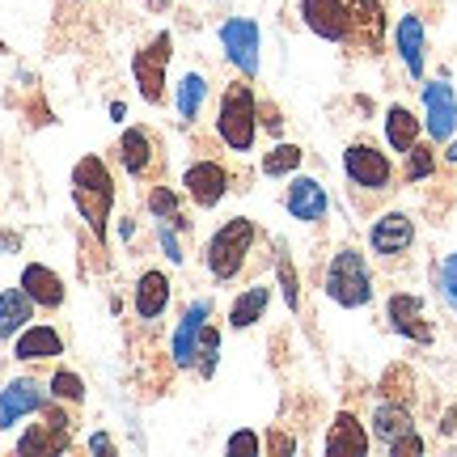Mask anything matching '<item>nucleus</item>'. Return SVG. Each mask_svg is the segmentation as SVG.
Returning a JSON list of instances; mask_svg holds the SVG:
<instances>
[{"mask_svg": "<svg viewBox=\"0 0 457 457\" xmlns=\"http://www.w3.org/2000/svg\"><path fill=\"white\" fill-rule=\"evenodd\" d=\"M72 204H77V212L89 228H94V237H106V225H111V212H114V179L106 162H102L98 153H89L81 162L72 165Z\"/></svg>", "mask_w": 457, "mask_h": 457, "instance_id": "1", "label": "nucleus"}, {"mask_svg": "<svg viewBox=\"0 0 457 457\" xmlns=\"http://www.w3.org/2000/svg\"><path fill=\"white\" fill-rule=\"evenodd\" d=\"M216 136L228 153H254L259 140V98L250 81L225 85V94L216 102Z\"/></svg>", "mask_w": 457, "mask_h": 457, "instance_id": "2", "label": "nucleus"}, {"mask_svg": "<svg viewBox=\"0 0 457 457\" xmlns=\"http://www.w3.org/2000/svg\"><path fill=\"white\" fill-rule=\"evenodd\" d=\"M254 242H259V228H254L250 216H233V220H225V225L208 237V245H204V267H208V276H212L216 284L237 279L242 276V267H245V259H250V250H254Z\"/></svg>", "mask_w": 457, "mask_h": 457, "instance_id": "3", "label": "nucleus"}, {"mask_svg": "<svg viewBox=\"0 0 457 457\" xmlns=\"http://www.w3.org/2000/svg\"><path fill=\"white\" fill-rule=\"evenodd\" d=\"M327 296L343 310H360L373 301V276H369V262L360 250L343 245L339 254L327 267Z\"/></svg>", "mask_w": 457, "mask_h": 457, "instance_id": "4", "label": "nucleus"}, {"mask_svg": "<svg viewBox=\"0 0 457 457\" xmlns=\"http://www.w3.org/2000/svg\"><path fill=\"white\" fill-rule=\"evenodd\" d=\"M170 55H174V34L162 30L148 38V47H140L131 55V77L140 85V98L148 106H162L165 102V64H170Z\"/></svg>", "mask_w": 457, "mask_h": 457, "instance_id": "5", "label": "nucleus"}, {"mask_svg": "<svg viewBox=\"0 0 457 457\" xmlns=\"http://www.w3.org/2000/svg\"><path fill=\"white\" fill-rule=\"evenodd\" d=\"M220 47H225V60L245 81L259 77V47H262V34H259V21L254 17H228L220 26Z\"/></svg>", "mask_w": 457, "mask_h": 457, "instance_id": "6", "label": "nucleus"}, {"mask_svg": "<svg viewBox=\"0 0 457 457\" xmlns=\"http://www.w3.org/2000/svg\"><path fill=\"white\" fill-rule=\"evenodd\" d=\"M343 174H347V182L360 187V191H386L394 182V162L377 145H364V140H360V145H352L343 153Z\"/></svg>", "mask_w": 457, "mask_h": 457, "instance_id": "7", "label": "nucleus"}, {"mask_svg": "<svg viewBox=\"0 0 457 457\" xmlns=\"http://www.w3.org/2000/svg\"><path fill=\"white\" fill-rule=\"evenodd\" d=\"M47 403H51V390H43L38 377H13V381L0 390V432L17 428L26 415H38Z\"/></svg>", "mask_w": 457, "mask_h": 457, "instance_id": "8", "label": "nucleus"}, {"mask_svg": "<svg viewBox=\"0 0 457 457\" xmlns=\"http://www.w3.org/2000/svg\"><path fill=\"white\" fill-rule=\"evenodd\" d=\"M364 55H377L386 43V4L381 0H347V38Z\"/></svg>", "mask_w": 457, "mask_h": 457, "instance_id": "9", "label": "nucleus"}, {"mask_svg": "<svg viewBox=\"0 0 457 457\" xmlns=\"http://www.w3.org/2000/svg\"><path fill=\"white\" fill-rule=\"evenodd\" d=\"M182 191L187 199L195 204V208H216L220 199L228 195V170L220 162H208V157H199V162L187 165V174H182Z\"/></svg>", "mask_w": 457, "mask_h": 457, "instance_id": "10", "label": "nucleus"}, {"mask_svg": "<svg viewBox=\"0 0 457 457\" xmlns=\"http://www.w3.org/2000/svg\"><path fill=\"white\" fill-rule=\"evenodd\" d=\"M424 128L432 136V145L453 140L457 131V94L449 81H428L424 85Z\"/></svg>", "mask_w": 457, "mask_h": 457, "instance_id": "11", "label": "nucleus"}, {"mask_svg": "<svg viewBox=\"0 0 457 457\" xmlns=\"http://www.w3.org/2000/svg\"><path fill=\"white\" fill-rule=\"evenodd\" d=\"M284 208H288V216L301 220V225H318V220H327V212H330V195L318 179H293L288 182V195H284Z\"/></svg>", "mask_w": 457, "mask_h": 457, "instance_id": "12", "label": "nucleus"}, {"mask_svg": "<svg viewBox=\"0 0 457 457\" xmlns=\"http://www.w3.org/2000/svg\"><path fill=\"white\" fill-rule=\"evenodd\" d=\"M386 318H390V327L403 335V339L411 343H432L436 339V330H432V322L424 318V301L411 293H394L390 305H386Z\"/></svg>", "mask_w": 457, "mask_h": 457, "instance_id": "13", "label": "nucleus"}, {"mask_svg": "<svg viewBox=\"0 0 457 457\" xmlns=\"http://www.w3.org/2000/svg\"><path fill=\"white\" fill-rule=\"evenodd\" d=\"M411 242H415V220H411L407 212H386V216H377L373 228H369V245H373V254H381V259L407 254Z\"/></svg>", "mask_w": 457, "mask_h": 457, "instance_id": "14", "label": "nucleus"}, {"mask_svg": "<svg viewBox=\"0 0 457 457\" xmlns=\"http://www.w3.org/2000/svg\"><path fill=\"white\" fill-rule=\"evenodd\" d=\"M301 21L322 43H343L347 38V0H301Z\"/></svg>", "mask_w": 457, "mask_h": 457, "instance_id": "15", "label": "nucleus"}, {"mask_svg": "<svg viewBox=\"0 0 457 457\" xmlns=\"http://www.w3.org/2000/svg\"><path fill=\"white\" fill-rule=\"evenodd\" d=\"M208 313H212V301H208V296H199L195 305L182 313L179 330H174V343H170V356H174V364H179V369H195L199 330H204V322H208Z\"/></svg>", "mask_w": 457, "mask_h": 457, "instance_id": "16", "label": "nucleus"}, {"mask_svg": "<svg viewBox=\"0 0 457 457\" xmlns=\"http://www.w3.org/2000/svg\"><path fill=\"white\" fill-rule=\"evenodd\" d=\"M13 356L21 364H34V360H55L64 356V335L47 322H30L26 330H17L13 335Z\"/></svg>", "mask_w": 457, "mask_h": 457, "instance_id": "17", "label": "nucleus"}, {"mask_svg": "<svg viewBox=\"0 0 457 457\" xmlns=\"http://www.w3.org/2000/svg\"><path fill=\"white\" fill-rule=\"evenodd\" d=\"M170 296H174V279L165 276V271H145V276L136 279V296H131L136 318L140 322H157L170 310Z\"/></svg>", "mask_w": 457, "mask_h": 457, "instance_id": "18", "label": "nucleus"}, {"mask_svg": "<svg viewBox=\"0 0 457 457\" xmlns=\"http://www.w3.org/2000/svg\"><path fill=\"white\" fill-rule=\"evenodd\" d=\"M21 288L30 293V301L38 310H60L68 301L64 279H60V271H51L47 262H26L21 267Z\"/></svg>", "mask_w": 457, "mask_h": 457, "instance_id": "19", "label": "nucleus"}, {"mask_svg": "<svg viewBox=\"0 0 457 457\" xmlns=\"http://www.w3.org/2000/svg\"><path fill=\"white\" fill-rule=\"evenodd\" d=\"M119 165L128 170V179H145L148 170L157 165V145L145 128H123L119 136Z\"/></svg>", "mask_w": 457, "mask_h": 457, "instance_id": "20", "label": "nucleus"}, {"mask_svg": "<svg viewBox=\"0 0 457 457\" xmlns=\"http://www.w3.org/2000/svg\"><path fill=\"white\" fill-rule=\"evenodd\" d=\"M394 47L403 55L407 72L420 81L424 77V47H428V34H424V17L420 13H407L398 17V30H394Z\"/></svg>", "mask_w": 457, "mask_h": 457, "instance_id": "21", "label": "nucleus"}, {"mask_svg": "<svg viewBox=\"0 0 457 457\" xmlns=\"http://www.w3.org/2000/svg\"><path fill=\"white\" fill-rule=\"evenodd\" d=\"M369 432H364V424H360L352 411H339L335 415V424H330L327 432V453L330 457H360V453H369Z\"/></svg>", "mask_w": 457, "mask_h": 457, "instance_id": "22", "label": "nucleus"}, {"mask_svg": "<svg viewBox=\"0 0 457 457\" xmlns=\"http://www.w3.org/2000/svg\"><path fill=\"white\" fill-rule=\"evenodd\" d=\"M34 305L30 301V293L17 284V288H4L0 293V339H13L17 330H26L34 322Z\"/></svg>", "mask_w": 457, "mask_h": 457, "instance_id": "23", "label": "nucleus"}, {"mask_svg": "<svg viewBox=\"0 0 457 457\" xmlns=\"http://www.w3.org/2000/svg\"><path fill=\"white\" fill-rule=\"evenodd\" d=\"M271 305V284H250L237 293V301L228 305V327L233 330H250L254 322H262V313Z\"/></svg>", "mask_w": 457, "mask_h": 457, "instance_id": "24", "label": "nucleus"}, {"mask_svg": "<svg viewBox=\"0 0 457 457\" xmlns=\"http://www.w3.org/2000/svg\"><path fill=\"white\" fill-rule=\"evenodd\" d=\"M68 445H72V432H64V428L55 424H26V432L17 436V453L21 457H34V453H64Z\"/></svg>", "mask_w": 457, "mask_h": 457, "instance_id": "25", "label": "nucleus"}, {"mask_svg": "<svg viewBox=\"0 0 457 457\" xmlns=\"http://www.w3.org/2000/svg\"><path fill=\"white\" fill-rule=\"evenodd\" d=\"M411 411H407V403H394V398H386V403H377V411H373V436L386 449H390L403 432H411Z\"/></svg>", "mask_w": 457, "mask_h": 457, "instance_id": "26", "label": "nucleus"}, {"mask_svg": "<svg viewBox=\"0 0 457 457\" xmlns=\"http://www.w3.org/2000/svg\"><path fill=\"white\" fill-rule=\"evenodd\" d=\"M174 102H179V123H187V128H191L199 114H204V102H208V77L191 68V72L179 81V98H174Z\"/></svg>", "mask_w": 457, "mask_h": 457, "instance_id": "27", "label": "nucleus"}, {"mask_svg": "<svg viewBox=\"0 0 457 457\" xmlns=\"http://www.w3.org/2000/svg\"><path fill=\"white\" fill-rule=\"evenodd\" d=\"M420 131H424V123L407 106H390L386 111V140H390L394 153H407L411 145H420Z\"/></svg>", "mask_w": 457, "mask_h": 457, "instance_id": "28", "label": "nucleus"}, {"mask_svg": "<svg viewBox=\"0 0 457 457\" xmlns=\"http://www.w3.org/2000/svg\"><path fill=\"white\" fill-rule=\"evenodd\" d=\"M301 162H305V148L279 140L271 153H262V179H288L301 170Z\"/></svg>", "mask_w": 457, "mask_h": 457, "instance_id": "29", "label": "nucleus"}, {"mask_svg": "<svg viewBox=\"0 0 457 457\" xmlns=\"http://www.w3.org/2000/svg\"><path fill=\"white\" fill-rule=\"evenodd\" d=\"M216 364H220V327L204 322V330H199V347H195V373L212 377Z\"/></svg>", "mask_w": 457, "mask_h": 457, "instance_id": "30", "label": "nucleus"}, {"mask_svg": "<svg viewBox=\"0 0 457 457\" xmlns=\"http://www.w3.org/2000/svg\"><path fill=\"white\" fill-rule=\"evenodd\" d=\"M148 212H153V220H170V225L187 228V220H182V208H179V195H174V187H153L148 191Z\"/></svg>", "mask_w": 457, "mask_h": 457, "instance_id": "31", "label": "nucleus"}, {"mask_svg": "<svg viewBox=\"0 0 457 457\" xmlns=\"http://www.w3.org/2000/svg\"><path fill=\"white\" fill-rule=\"evenodd\" d=\"M403 157H407V165H403V179L407 182H424L436 174V153H432V145H424V140L411 145Z\"/></svg>", "mask_w": 457, "mask_h": 457, "instance_id": "32", "label": "nucleus"}, {"mask_svg": "<svg viewBox=\"0 0 457 457\" xmlns=\"http://www.w3.org/2000/svg\"><path fill=\"white\" fill-rule=\"evenodd\" d=\"M47 390H51V398H60L68 407L85 403V381H81V373H72V369H55L47 381Z\"/></svg>", "mask_w": 457, "mask_h": 457, "instance_id": "33", "label": "nucleus"}, {"mask_svg": "<svg viewBox=\"0 0 457 457\" xmlns=\"http://www.w3.org/2000/svg\"><path fill=\"white\" fill-rule=\"evenodd\" d=\"M276 276H279V293H284V301H288V310H301V276L293 271V259L288 254H279L276 259Z\"/></svg>", "mask_w": 457, "mask_h": 457, "instance_id": "34", "label": "nucleus"}, {"mask_svg": "<svg viewBox=\"0 0 457 457\" xmlns=\"http://www.w3.org/2000/svg\"><path fill=\"white\" fill-rule=\"evenodd\" d=\"M157 242H162V250H165V259L179 267L187 254H182V245H179V225H170V220H157Z\"/></svg>", "mask_w": 457, "mask_h": 457, "instance_id": "35", "label": "nucleus"}, {"mask_svg": "<svg viewBox=\"0 0 457 457\" xmlns=\"http://www.w3.org/2000/svg\"><path fill=\"white\" fill-rule=\"evenodd\" d=\"M441 296L449 301V310L457 313V250L445 259V267H441Z\"/></svg>", "mask_w": 457, "mask_h": 457, "instance_id": "36", "label": "nucleus"}, {"mask_svg": "<svg viewBox=\"0 0 457 457\" xmlns=\"http://www.w3.org/2000/svg\"><path fill=\"white\" fill-rule=\"evenodd\" d=\"M225 453H262V436H254L250 428H242V432H233L225 441Z\"/></svg>", "mask_w": 457, "mask_h": 457, "instance_id": "37", "label": "nucleus"}, {"mask_svg": "<svg viewBox=\"0 0 457 457\" xmlns=\"http://www.w3.org/2000/svg\"><path fill=\"white\" fill-rule=\"evenodd\" d=\"M420 453H424V441L415 436V428H411V432H403V436L390 445V457H420Z\"/></svg>", "mask_w": 457, "mask_h": 457, "instance_id": "38", "label": "nucleus"}, {"mask_svg": "<svg viewBox=\"0 0 457 457\" xmlns=\"http://www.w3.org/2000/svg\"><path fill=\"white\" fill-rule=\"evenodd\" d=\"M259 119H262V128L271 131V136H279V131H284V119H279V111H276V106H271V102H262Z\"/></svg>", "mask_w": 457, "mask_h": 457, "instance_id": "39", "label": "nucleus"}, {"mask_svg": "<svg viewBox=\"0 0 457 457\" xmlns=\"http://www.w3.org/2000/svg\"><path fill=\"white\" fill-rule=\"evenodd\" d=\"M267 449H271V453H293L296 441H293V436H284V432H271V441H267Z\"/></svg>", "mask_w": 457, "mask_h": 457, "instance_id": "40", "label": "nucleus"}, {"mask_svg": "<svg viewBox=\"0 0 457 457\" xmlns=\"http://www.w3.org/2000/svg\"><path fill=\"white\" fill-rule=\"evenodd\" d=\"M89 449H94V453H114V441L106 432H94V436H89Z\"/></svg>", "mask_w": 457, "mask_h": 457, "instance_id": "41", "label": "nucleus"}, {"mask_svg": "<svg viewBox=\"0 0 457 457\" xmlns=\"http://www.w3.org/2000/svg\"><path fill=\"white\" fill-rule=\"evenodd\" d=\"M0 250H4V254H17V250H21V237H17V233H0Z\"/></svg>", "mask_w": 457, "mask_h": 457, "instance_id": "42", "label": "nucleus"}, {"mask_svg": "<svg viewBox=\"0 0 457 457\" xmlns=\"http://www.w3.org/2000/svg\"><path fill=\"white\" fill-rule=\"evenodd\" d=\"M131 237H136V220L123 216V220H119V242H131Z\"/></svg>", "mask_w": 457, "mask_h": 457, "instance_id": "43", "label": "nucleus"}, {"mask_svg": "<svg viewBox=\"0 0 457 457\" xmlns=\"http://www.w3.org/2000/svg\"><path fill=\"white\" fill-rule=\"evenodd\" d=\"M453 432H457V411H449L441 420V436H453Z\"/></svg>", "mask_w": 457, "mask_h": 457, "instance_id": "44", "label": "nucleus"}, {"mask_svg": "<svg viewBox=\"0 0 457 457\" xmlns=\"http://www.w3.org/2000/svg\"><path fill=\"white\" fill-rule=\"evenodd\" d=\"M445 162L457 165V140H449V148H445Z\"/></svg>", "mask_w": 457, "mask_h": 457, "instance_id": "45", "label": "nucleus"}, {"mask_svg": "<svg viewBox=\"0 0 457 457\" xmlns=\"http://www.w3.org/2000/svg\"><path fill=\"white\" fill-rule=\"evenodd\" d=\"M145 4H148V9H162V4H165V0H145Z\"/></svg>", "mask_w": 457, "mask_h": 457, "instance_id": "46", "label": "nucleus"}]
</instances>
